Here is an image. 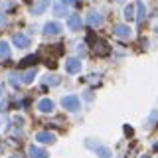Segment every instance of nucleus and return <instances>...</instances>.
Wrapping results in <instances>:
<instances>
[{
	"label": "nucleus",
	"mask_w": 158,
	"mask_h": 158,
	"mask_svg": "<svg viewBox=\"0 0 158 158\" xmlns=\"http://www.w3.org/2000/svg\"><path fill=\"white\" fill-rule=\"evenodd\" d=\"M61 105L67 109V111H71V113H75L81 109V101H79V97L75 95H67V97H63L61 99Z\"/></svg>",
	"instance_id": "1"
},
{
	"label": "nucleus",
	"mask_w": 158,
	"mask_h": 158,
	"mask_svg": "<svg viewBox=\"0 0 158 158\" xmlns=\"http://www.w3.org/2000/svg\"><path fill=\"white\" fill-rule=\"evenodd\" d=\"M93 52H95V56L99 57H105L111 53V48H109V44H105L103 40H97L95 44H93Z\"/></svg>",
	"instance_id": "2"
},
{
	"label": "nucleus",
	"mask_w": 158,
	"mask_h": 158,
	"mask_svg": "<svg viewBox=\"0 0 158 158\" xmlns=\"http://www.w3.org/2000/svg\"><path fill=\"white\" fill-rule=\"evenodd\" d=\"M61 30H63L61 24H57V22H48L46 26H44V34H46V36H57V34H61Z\"/></svg>",
	"instance_id": "3"
},
{
	"label": "nucleus",
	"mask_w": 158,
	"mask_h": 158,
	"mask_svg": "<svg viewBox=\"0 0 158 158\" xmlns=\"http://www.w3.org/2000/svg\"><path fill=\"white\" fill-rule=\"evenodd\" d=\"M113 32H115V36L123 38V40H128V38L132 36L131 28H128V26H125V24H117V26H115V30H113Z\"/></svg>",
	"instance_id": "4"
},
{
	"label": "nucleus",
	"mask_w": 158,
	"mask_h": 158,
	"mask_svg": "<svg viewBox=\"0 0 158 158\" xmlns=\"http://www.w3.org/2000/svg\"><path fill=\"white\" fill-rule=\"evenodd\" d=\"M65 69H67V73H79V69H81V61H79L77 57H69L65 61Z\"/></svg>",
	"instance_id": "5"
},
{
	"label": "nucleus",
	"mask_w": 158,
	"mask_h": 158,
	"mask_svg": "<svg viewBox=\"0 0 158 158\" xmlns=\"http://www.w3.org/2000/svg\"><path fill=\"white\" fill-rule=\"evenodd\" d=\"M87 24L91 28H99L103 24V16L99 12H89V16H87Z\"/></svg>",
	"instance_id": "6"
},
{
	"label": "nucleus",
	"mask_w": 158,
	"mask_h": 158,
	"mask_svg": "<svg viewBox=\"0 0 158 158\" xmlns=\"http://www.w3.org/2000/svg\"><path fill=\"white\" fill-rule=\"evenodd\" d=\"M67 26L71 30H79V28H81V18H79V14H71V16L67 18Z\"/></svg>",
	"instance_id": "7"
},
{
	"label": "nucleus",
	"mask_w": 158,
	"mask_h": 158,
	"mask_svg": "<svg viewBox=\"0 0 158 158\" xmlns=\"http://www.w3.org/2000/svg\"><path fill=\"white\" fill-rule=\"evenodd\" d=\"M14 44H16L18 48H26L28 44H30V38L28 36H24V34H14Z\"/></svg>",
	"instance_id": "8"
},
{
	"label": "nucleus",
	"mask_w": 158,
	"mask_h": 158,
	"mask_svg": "<svg viewBox=\"0 0 158 158\" xmlns=\"http://www.w3.org/2000/svg\"><path fill=\"white\" fill-rule=\"evenodd\" d=\"M30 158H48V152L40 146H30Z\"/></svg>",
	"instance_id": "9"
},
{
	"label": "nucleus",
	"mask_w": 158,
	"mask_h": 158,
	"mask_svg": "<svg viewBox=\"0 0 158 158\" xmlns=\"http://www.w3.org/2000/svg\"><path fill=\"white\" fill-rule=\"evenodd\" d=\"M36 138H38L40 142H44V144H52V142L56 140V136H53L52 132H46V131H44V132H38Z\"/></svg>",
	"instance_id": "10"
},
{
	"label": "nucleus",
	"mask_w": 158,
	"mask_h": 158,
	"mask_svg": "<svg viewBox=\"0 0 158 158\" xmlns=\"http://www.w3.org/2000/svg\"><path fill=\"white\" fill-rule=\"evenodd\" d=\"M38 109H40L42 113H52V111H53V103L49 101V99H42V101L38 103Z\"/></svg>",
	"instance_id": "11"
},
{
	"label": "nucleus",
	"mask_w": 158,
	"mask_h": 158,
	"mask_svg": "<svg viewBox=\"0 0 158 158\" xmlns=\"http://www.w3.org/2000/svg\"><path fill=\"white\" fill-rule=\"evenodd\" d=\"M36 75H38V71H36V69H30V71H26L22 77H20V81H22V83H26V85H28V83H32L34 79H36Z\"/></svg>",
	"instance_id": "12"
},
{
	"label": "nucleus",
	"mask_w": 158,
	"mask_h": 158,
	"mask_svg": "<svg viewBox=\"0 0 158 158\" xmlns=\"http://www.w3.org/2000/svg\"><path fill=\"white\" fill-rule=\"evenodd\" d=\"M42 83L44 85H59V83H61V77L59 75H46L42 79Z\"/></svg>",
	"instance_id": "13"
},
{
	"label": "nucleus",
	"mask_w": 158,
	"mask_h": 158,
	"mask_svg": "<svg viewBox=\"0 0 158 158\" xmlns=\"http://www.w3.org/2000/svg\"><path fill=\"white\" fill-rule=\"evenodd\" d=\"M135 8L138 10V16H136L138 24H142V20H144V16H146V8H144V4H142V2H136V4H135Z\"/></svg>",
	"instance_id": "14"
},
{
	"label": "nucleus",
	"mask_w": 158,
	"mask_h": 158,
	"mask_svg": "<svg viewBox=\"0 0 158 158\" xmlns=\"http://www.w3.org/2000/svg\"><path fill=\"white\" fill-rule=\"evenodd\" d=\"M48 6H49V0H40L36 6L32 8V12H34V14H42V12H44V10H46Z\"/></svg>",
	"instance_id": "15"
},
{
	"label": "nucleus",
	"mask_w": 158,
	"mask_h": 158,
	"mask_svg": "<svg viewBox=\"0 0 158 158\" xmlns=\"http://www.w3.org/2000/svg\"><path fill=\"white\" fill-rule=\"evenodd\" d=\"M10 57V46L6 42H0V59H8Z\"/></svg>",
	"instance_id": "16"
},
{
	"label": "nucleus",
	"mask_w": 158,
	"mask_h": 158,
	"mask_svg": "<svg viewBox=\"0 0 158 158\" xmlns=\"http://www.w3.org/2000/svg\"><path fill=\"white\" fill-rule=\"evenodd\" d=\"M95 150H97L99 158H111V150H109L107 146H99V144H95Z\"/></svg>",
	"instance_id": "17"
},
{
	"label": "nucleus",
	"mask_w": 158,
	"mask_h": 158,
	"mask_svg": "<svg viewBox=\"0 0 158 158\" xmlns=\"http://www.w3.org/2000/svg\"><path fill=\"white\" fill-rule=\"evenodd\" d=\"M36 61H38V56H28V57H24L22 61H20V67H28V65H34Z\"/></svg>",
	"instance_id": "18"
},
{
	"label": "nucleus",
	"mask_w": 158,
	"mask_h": 158,
	"mask_svg": "<svg viewBox=\"0 0 158 158\" xmlns=\"http://www.w3.org/2000/svg\"><path fill=\"white\" fill-rule=\"evenodd\" d=\"M132 10H135V4H128V6L125 8V18H127V22H131V20L135 18V12H132Z\"/></svg>",
	"instance_id": "19"
},
{
	"label": "nucleus",
	"mask_w": 158,
	"mask_h": 158,
	"mask_svg": "<svg viewBox=\"0 0 158 158\" xmlns=\"http://www.w3.org/2000/svg\"><path fill=\"white\" fill-rule=\"evenodd\" d=\"M56 14H57V16H63V14H65V4H57V6H56Z\"/></svg>",
	"instance_id": "20"
},
{
	"label": "nucleus",
	"mask_w": 158,
	"mask_h": 158,
	"mask_svg": "<svg viewBox=\"0 0 158 158\" xmlns=\"http://www.w3.org/2000/svg\"><path fill=\"white\" fill-rule=\"evenodd\" d=\"M10 83L12 85H18L20 83V77H16V73H10Z\"/></svg>",
	"instance_id": "21"
},
{
	"label": "nucleus",
	"mask_w": 158,
	"mask_h": 158,
	"mask_svg": "<svg viewBox=\"0 0 158 158\" xmlns=\"http://www.w3.org/2000/svg\"><path fill=\"white\" fill-rule=\"evenodd\" d=\"M158 117V111H152V115H150V118H148V127H152L154 125V118Z\"/></svg>",
	"instance_id": "22"
},
{
	"label": "nucleus",
	"mask_w": 158,
	"mask_h": 158,
	"mask_svg": "<svg viewBox=\"0 0 158 158\" xmlns=\"http://www.w3.org/2000/svg\"><path fill=\"white\" fill-rule=\"evenodd\" d=\"M61 4H65V6H71V4H75V0H61Z\"/></svg>",
	"instance_id": "23"
},
{
	"label": "nucleus",
	"mask_w": 158,
	"mask_h": 158,
	"mask_svg": "<svg viewBox=\"0 0 158 158\" xmlns=\"http://www.w3.org/2000/svg\"><path fill=\"white\" fill-rule=\"evenodd\" d=\"M140 158H148V156H140Z\"/></svg>",
	"instance_id": "24"
},
{
	"label": "nucleus",
	"mask_w": 158,
	"mask_h": 158,
	"mask_svg": "<svg viewBox=\"0 0 158 158\" xmlns=\"http://www.w3.org/2000/svg\"><path fill=\"white\" fill-rule=\"evenodd\" d=\"M117 2H123V0H117Z\"/></svg>",
	"instance_id": "25"
},
{
	"label": "nucleus",
	"mask_w": 158,
	"mask_h": 158,
	"mask_svg": "<svg viewBox=\"0 0 158 158\" xmlns=\"http://www.w3.org/2000/svg\"><path fill=\"white\" fill-rule=\"evenodd\" d=\"M0 91H2V89H0Z\"/></svg>",
	"instance_id": "26"
}]
</instances>
